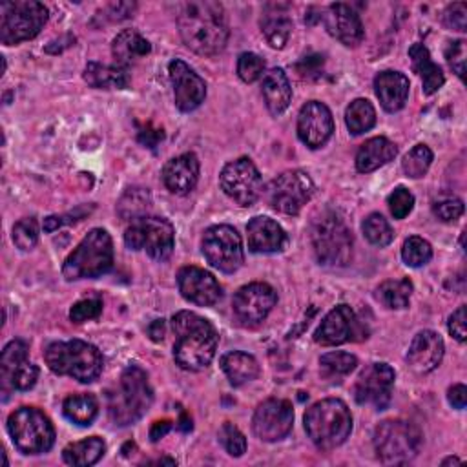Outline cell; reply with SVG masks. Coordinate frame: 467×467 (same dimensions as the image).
<instances>
[{"label":"cell","instance_id":"cell-15","mask_svg":"<svg viewBox=\"0 0 467 467\" xmlns=\"http://www.w3.org/2000/svg\"><path fill=\"white\" fill-rule=\"evenodd\" d=\"M363 337H367V330L348 305L334 306L314 332V341L323 347H336Z\"/></svg>","mask_w":467,"mask_h":467},{"label":"cell","instance_id":"cell-22","mask_svg":"<svg viewBox=\"0 0 467 467\" xmlns=\"http://www.w3.org/2000/svg\"><path fill=\"white\" fill-rule=\"evenodd\" d=\"M323 22L327 31L348 47H356L363 40V24L359 15L348 4H330L325 9Z\"/></svg>","mask_w":467,"mask_h":467},{"label":"cell","instance_id":"cell-27","mask_svg":"<svg viewBox=\"0 0 467 467\" xmlns=\"http://www.w3.org/2000/svg\"><path fill=\"white\" fill-rule=\"evenodd\" d=\"M261 31L272 47H285L292 33V18L288 15V5L281 2L266 4L261 16Z\"/></svg>","mask_w":467,"mask_h":467},{"label":"cell","instance_id":"cell-59","mask_svg":"<svg viewBox=\"0 0 467 467\" xmlns=\"http://www.w3.org/2000/svg\"><path fill=\"white\" fill-rule=\"evenodd\" d=\"M462 460L460 458H454V456H449V458H445L443 462H441V465H451V463H460Z\"/></svg>","mask_w":467,"mask_h":467},{"label":"cell","instance_id":"cell-43","mask_svg":"<svg viewBox=\"0 0 467 467\" xmlns=\"http://www.w3.org/2000/svg\"><path fill=\"white\" fill-rule=\"evenodd\" d=\"M38 241V224L35 217H24L13 226V243L20 250H31Z\"/></svg>","mask_w":467,"mask_h":467},{"label":"cell","instance_id":"cell-19","mask_svg":"<svg viewBox=\"0 0 467 467\" xmlns=\"http://www.w3.org/2000/svg\"><path fill=\"white\" fill-rule=\"evenodd\" d=\"M334 131V119L330 109L319 102L310 100L301 106L297 115V137L303 144L316 150L327 144Z\"/></svg>","mask_w":467,"mask_h":467},{"label":"cell","instance_id":"cell-35","mask_svg":"<svg viewBox=\"0 0 467 467\" xmlns=\"http://www.w3.org/2000/svg\"><path fill=\"white\" fill-rule=\"evenodd\" d=\"M62 410L69 421L77 425H89L99 412V403L93 394H71L64 400Z\"/></svg>","mask_w":467,"mask_h":467},{"label":"cell","instance_id":"cell-39","mask_svg":"<svg viewBox=\"0 0 467 467\" xmlns=\"http://www.w3.org/2000/svg\"><path fill=\"white\" fill-rule=\"evenodd\" d=\"M24 361H27V345L22 339L9 341L0 358V370H2V383L9 385V378L15 372L16 367H20Z\"/></svg>","mask_w":467,"mask_h":467},{"label":"cell","instance_id":"cell-18","mask_svg":"<svg viewBox=\"0 0 467 467\" xmlns=\"http://www.w3.org/2000/svg\"><path fill=\"white\" fill-rule=\"evenodd\" d=\"M394 368L387 363H370L361 370L354 385V398L359 405L385 409L390 401L394 385Z\"/></svg>","mask_w":467,"mask_h":467},{"label":"cell","instance_id":"cell-3","mask_svg":"<svg viewBox=\"0 0 467 467\" xmlns=\"http://www.w3.org/2000/svg\"><path fill=\"white\" fill-rule=\"evenodd\" d=\"M151 401L153 390L146 372L137 365H130L120 374L117 387L108 394V416L113 425H131L142 418Z\"/></svg>","mask_w":467,"mask_h":467},{"label":"cell","instance_id":"cell-24","mask_svg":"<svg viewBox=\"0 0 467 467\" xmlns=\"http://www.w3.org/2000/svg\"><path fill=\"white\" fill-rule=\"evenodd\" d=\"M162 181L171 193L184 195L199 181V159L195 153H182L170 159L162 168Z\"/></svg>","mask_w":467,"mask_h":467},{"label":"cell","instance_id":"cell-36","mask_svg":"<svg viewBox=\"0 0 467 467\" xmlns=\"http://www.w3.org/2000/svg\"><path fill=\"white\" fill-rule=\"evenodd\" d=\"M412 294V283L409 279H387L383 281L378 290H376V297L378 301H381L387 308H405L409 305Z\"/></svg>","mask_w":467,"mask_h":467},{"label":"cell","instance_id":"cell-8","mask_svg":"<svg viewBox=\"0 0 467 467\" xmlns=\"http://www.w3.org/2000/svg\"><path fill=\"white\" fill-rule=\"evenodd\" d=\"M421 447V432L405 420H385L374 431V451L381 463H409Z\"/></svg>","mask_w":467,"mask_h":467},{"label":"cell","instance_id":"cell-25","mask_svg":"<svg viewBox=\"0 0 467 467\" xmlns=\"http://www.w3.org/2000/svg\"><path fill=\"white\" fill-rule=\"evenodd\" d=\"M248 248L254 254H274L286 246V234L270 217H254L246 224Z\"/></svg>","mask_w":467,"mask_h":467},{"label":"cell","instance_id":"cell-6","mask_svg":"<svg viewBox=\"0 0 467 467\" xmlns=\"http://www.w3.org/2000/svg\"><path fill=\"white\" fill-rule=\"evenodd\" d=\"M113 265V243L106 230L93 228L77 248L66 257L62 265V275L67 281L91 279L106 274Z\"/></svg>","mask_w":467,"mask_h":467},{"label":"cell","instance_id":"cell-38","mask_svg":"<svg viewBox=\"0 0 467 467\" xmlns=\"http://www.w3.org/2000/svg\"><path fill=\"white\" fill-rule=\"evenodd\" d=\"M150 193L148 190L144 188H130L120 202H119V213L124 217V219H139V217H144L148 208H150Z\"/></svg>","mask_w":467,"mask_h":467},{"label":"cell","instance_id":"cell-2","mask_svg":"<svg viewBox=\"0 0 467 467\" xmlns=\"http://www.w3.org/2000/svg\"><path fill=\"white\" fill-rule=\"evenodd\" d=\"M171 328L175 334L173 358L177 365L186 370L206 368L219 343L213 325L195 312L181 310L171 317Z\"/></svg>","mask_w":467,"mask_h":467},{"label":"cell","instance_id":"cell-50","mask_svg":"<svg viewBox=\"0 0 467 467\" xmlns=\"http://www.w3.org/2000/svg\"><path fill=\"white\" fill-rule=\"evenodd\" d=\"M102 312V301L100 299H82L77 301L69 310V319L73 323H84L88 319L99 317Z\"/></svg>","mask_w":467,"mask_h":467},{"label":"cell","instance_id":"cell-10","mask_svg":"<svg viewBox=\"0 0 467 467\" xmlns=\"http://www.w3.org/2000/svg\"><path fill=\"white\" fill-rule=\"evenodd\" d=\"M47 22V7L36 0H9L0 4V40L13 46L40 33Z\"/></svg>","mask_w":467,"mask_h":467},{"label":"cell","instance_id":"cell-9","mask_svg":"<svg viewBox=\"0 0 467 467\" xmlns=\"http://www.w3.org/2000/svg\"><path fill=\"white\" fill-rule=\"evenodd\" d=\"M7 432L24 454L47 452L55 443L51 420L36 407H20L7 418Z\"/></svg>","mask_w":467,"mask_h":467},{"label":"cell","instance_id":"cell-30","mask_svg":"<svg viewBox=\"0 0 467 467\" xmlns=\"http://www.w3.org/2000/svg\"><path fill=\"white\" fill-rule=\"evenodd\" d=\"M409 57H410L414 71L421 77V84H423L425 95L436 93L443 86L445 77H443L441 67L431 58L429 49L423 44L416 42V44H412L409 47Z\"/></svg>","mask_w":467,"mask_h":467},{"label":"cell","instance_id":"cell-23","mask_svg":"<svg viewBox=\"0 0 467 467\" xmlns=\"http://www.w3.org/2000/svg\"><path fill=\"white\" fill-rule=\"evenodd\" d=\"M443 350V339L434 330H421L410 341L405 358L414 372L427 374L440 365Z\"/></svg>","mask_w":467,"mask_h":467},{"label":"cell","instance_id":"cell-41","mask_svg":"<svg viewBox=\"0 0 467 467\" xmlns=\"http://www.w3.org/2000/svg\"><path fill=\"white\" fill-rule=\"evenodd\" d=\"M431 164H432V151L425 144H416L401 161L403 171L412 179L423 177L431 168Z\"/></svg>","mask_w":467,"mask_h":467},{"label":"cell","instance_id":"cell-28","mask_svg":"<svg viewBox=\"0 0 467 467\" xmlns=\"http://www.w3.org/2000/svg\"><path fill=\"white\" fill-rule=\"evenodd\" d=\"M261 91L265 97V104L272 115L283 113L292 100V88L286 73L281 67H274L265 73Z\"/></svg>","mask_w":467,"mask_h":467},{"label":"cell","instance_id":"cell-54","mask_svg":"<svg viewBox=\"0 0 467 467\" xmlns=\"http://www.w3.org/2000/svg\"><path fill=\"white\" fill-rule=\"evenodd\" d=\"M447 400H449V403L454 409H463L465 403H467V389H465V385H462V383L452 385L449 389V392H447Z\"/></svg>","mask_w":467,"mask_h":467},{"label":"cell","instance_id":"cell-21","mask_svg":"<svg viewBox=\"0 0 467 467\" xmlns=\"http://www.w3.org/2000/svg\"><path fill=\"white\" fill-rule=\"evenodd\" d=\"M177 286L186 301L199 306H210L217 303L223 294L217 279L199 266H182L177 274Z\"/></svg>","mask_w":467,"mask_h":467},{"label":"cell","instance_id":"cell-7","mask_svg":"<svg viewBox=\"0 0 467 467\" xmlns=\"http://www.w3.org/2000/svg\"><path fill=\"white\" fill-rule=\"evenodd\" d=\"M310 241L319 265L345 266L352 257V232L337 212H327L316 219Z\"/></svg>","mask_w":467,"mask_h":467},{"label":"cell","instance_id":"cell-37","mask_svg":"<svg viewBox=\"0 0 467 467\" xmlns=\"http://www.w3.org/2000/svg\"><path fill=\"white\" fill-rule=\"evenodd\" d=\"M345 122L352 135H361L376 124V109L367 99H356L345 111Z\"/></svg>","mask_w":467,"mask_h":467},{"label":"cell","instance_id":"cell-57","mask_svg":"<svg viewBox=\"0 0 467 467\" xmlns=\"http://www.w3.org/2000/svg\"><path fill=\"white\" fill-rule=\"evenodd\" d=\"M164 332H166L164 319H155V321L148 327V334H150V337H151L153 341H162Z\"/></svg>","mask_w":467,"mask_h":467},{"label":"cell","instance_id":"cell-56","mask_svg":"<svg viewBox=\"0 0 467 467\" xmlns=\"http://www.w3.org/2000/svg\"><path fill=\"white\" fill-rule=\"evenodd\" d=\"M171 429V421L170 420H161V421H155L150 429V440L151 441H157L159 438H162L168 431Z\"/></svg>","mask_w":467,"mask_h":467},{"label":"cell","instance_id":"cell-4","mask_svg":"<svg viewBox=\"0 0 467 467\" xmlns=\"http://www.w3.org/2000/svg\"><path fill=\"white\" fill-rule=\"evenodd\" d=\"M305 431L317 449H336L350 436L352 414L337 398L321 400L305 412Z\"/></svg>","mask_w":467,"mask_h":467},{"label":"cell","instance_id":"cell-31","mask_svg":"<svg viewBox=\"0 0 467 467\" xmlns=\"http://www.w3.org/2000/svg\"><path fill=\"white\" fill-rule=\"evenodd\" d=\"M151 51L150 42L133 29L120 31L111 42V55L117 66L128 67L131 62L146 57Z\"/></svg>","mask_w":467,"mask_h":467},{"label":"cell","instance_id":"cell-12","mask_svg":"<svg viewBox=\"0 0 467 467\" xmlns=\"http://www.w3.org/2000/svg\"><path fill=\"white\" fill-rule=\"evenodd\" d=\"M201 250L206 261L226 274L235 272L244 261L241 235L230 224H215L204 230Z\"/></svg>","mask_w":467,"mask_h":467},{"label":"cell","instance_id":"cell-16","mask_svg":"<svg viewBox=\"0 0 467 467\" xmlns=\"http://www.w3.org/2000/svg\"><path fill=\"white\" fill-rule=\"evenodd\" d=\"M277 301L275 290L268 283H248L241 286L232 301L237 321L244 327L259 325Z\"/></svg>","mask_w":467,"mask_h":467},{"label":"cell","instance_id":"cell-34","mask_svg":"<svg viewBox=\"0 0 467 467\" xmlns=\"http://www.w3.org/2000/svg\"><path fill=\"white\" fill-rule=\"evenodd\" d=\"M104 451H106V443L102 441V438L91 436V438L66 445L62 451V458L69 465L88 467V465L97 463L102 458Z\"/></svg>","mask_w":467,"mask_h":467},{"label":"cell","instance_id":"cell-55","mask_svg":"<svg viewBox=\"0 0 467 467\" xmlns=\"http://www.w3.org/2000/svg\"><path fill=\"white\" fill-rule=\"evenodd\" d=\"M162 137H164V133H162V130H150V128H146V130H140L139 131V140L144 144V146H148V148H155L157 146V142L159 140H162Z\"/></svg>","mask_w":467,"mask_h":467},{"label":"cell","instance_id":"cell-45","mask_svg":"<svg viewBox=\"0 0 467 467\" xmlns=\"http://www.w3.org/2000/svg\"><path fill=\"white\" fill-rule=\"evenodd\" d=\"M319 363L332 374H348L356 368L358 358L348 352H327L321 356Z\"/></svg>","mask_w":467,"mask_h":467},{"label":"cell","instance_id":"cell-46","mask_svg":"<svg viewBox=\"0 0 467 467\" xmlns=\"http://www.w3.org/2000/svg\"><path fill=\"white\" fill-rule=\"evenodd\" d=\"M265 71V62L255 53H241L237 58V75L243 82H255Z\"/></svg>","mask_w":467,"mask_h":467},{"label":"cell","instance_id":"cell-49","mask_svg":"<svg viewBox=\"0 0 467 467\" xmlns=\"http://www.w3.org/2000/svg\"><path fill=\"white\" fill-rule=\"evenodd\" d=\"M432 213L443 223L456 221L463 213V202L458 197H443L432 204Z\"/></svg>","mask_w":467,"mask_h":467},{"label":"cell","instance_id":"cell-40","mask_svg":"<svg viewBox=\"0 0 467 467\" xmlns=\"http://www.w3.org/2000/svg\"><path fill=\"white\" fill-rule=\"evenodd\" d=\"M363 235L374 246H387L394 239V232L389 221L381 213H370L363 221Z\"/></svg>","mask_w":467,"mask_h":467},{"label":"cell","instance_id":"cell-51","mask_svg":"<svg viewBox=\"0 0 467 467\" xmlns=\"http://www.w3.org/2000/svg\"><path fill=\"white\" fill-rule=\"evenodd\" d=\"M443 24L456 31L467 29V5L463 2H454L443 11Z\"/></svg>","mask_w":467,"mask_h":467},{"label":"cell","instance_id":"cell-11","mask_svg":"<svg viewBox=\"0 0 467 467\" xmlns=\"http://www.w3.org/2000/svg\"><path fill=\"white\" fill-rule=\"evenodd\" d=\"M124 243L131 250H146V254L155 261H166L173 252L175 232L170 221L144 215L126 228Z\"/></svg>","mask_w":467,"mask_h":467},{"label":"cell","instance_id":"cell-48","mask_svg":"<svg viewBox=\"0 0 467 467\" xmlns=\"http://www.w3.org/2000/svg\"><path fill=\"white\" fill-rule=\"evenodd\" d=\"M38 379V367L24 361L20 367L15 368V372L9 378V385L16 390H29Z\"/></svg>","mask_w":467,"mask_h":467},{"label":"cell","instance_id":"cell-14","mask_svg":"<svg viewBox=\"0 0 467 467\" xmlns=\"http://www.w3.org/2000/svg\"><path fill=\"white\" fill-rule=\"evenodd\" d=\"M221 190L239 206L254 204L263 192V179L248 157L228 162L219 175Z\"/></svg>","mask_w":467,"mask_h":467},{"label":"cell","instance_id":"cell-53","mask_svg":"<svg viewBox=\"0 0 467 467\" xmlns=\"http://www.w3.org/2000/svg\"><path fill=\"white\" fill-rule=\"evenodd\" d=\"M447 328H449V334H451L456 341L463 343V341L467 339V328H465V305L458 306V308L451 314L449 323H447Z\"/></svg>","mask_w":467,"mask_h":467},{"label":"cell","instance_id":"cell-29","mask_svg":"<svg viewBox=\"0 0 467 467\" xmlns=\"http://www.w3.org/2000/svg\"><path fill=\"white\" fill-rule=\"evenodd\" d=\"M398 153L394 142L385 137H372L361 144L356 153V170L361 173H368L378 170L379 166L392 161Z\"/></svg>","mask_w":467,"mask_h":467},{"label":"cell","instance_id":"cell-33","mask_svg":"<svg viewBox=\"0 0 467 467\" xmlns=\"http://www.w3.org/2000/svg\"><path fill=\"white\" fill-rule=\"evenodd\" d=\"M221 367H223L226 378L230 379V383L235 387L255 379L259 374V365H257L255 358L246 352H241V350L224 354L221 359Z\"/></svg>","mask_w":467,"mask_h":467},{"label":"cell","instance_id":"cell-32","mask_svg":"<svg viewBox=\"0 0 467 467\" xmlns=\"http://www.w3.org/2000/svg\"><path fill=\"white\" fill-rule=\"evenodd\" d=\"M84 80L93 86V88H100V89H122L130 84V75H128V67L122 66H106V64H99V62H88L86 69H84Z\"/></svg>","mask_w":467,"mask_h":467},{"label":"cell","instance_id":"cell-13","mask_svg":"<svg viewBox=\"0 0 467 467\" xmlns=\"http://www.w3.org/2000/svg\"><path fill=\"white\" fill-rule=\"evenodd\" d=\"M314 182L301 170H288L277 175L268 186V202L274 210L296 215L314 195Z\"/></svg>","mask_w":467,"mask_h":467},{"label":"cell","instance_id":"cell-44","mask_svg":"<svg viewBox=\"0 0 467 467\" xmlns=\"http://www.w3.org/2000/svg\"><path fill=\"white\" fill-rule=\"evenodd\" d=\"M219 441L224 447V451L230 456H243V452L246 451V438L244 434L230 421L223 423L221 431H219Z\"/></svg>","mask_w":467,"mask_h":467},{"label":"cell","instance_id":"cell-52","mask_svg":"<svg viewBox=\"0 0 467 467\" xmlns=\"http://www.w3.org/2000/svg\"><path fill=\"white\" fill-rule=\"evenodd\" d=\"M445 58L449 66L454 69V73L463 78V67H465V42L463 40H454L449 42L445 49Z\"/></svg>","mask_w":467,"mask_h":467},{"label":"cell","instance_id":"cell-1","mask_svg":"<svg viewBox=\"0 0 467 467\" xmlns=\"http://www.w3.org/2000/svg\"><path fill=\"white\" fill-rule=\"evenodd\" d=\"M177 26L182 42L199 55H217L228 42L224 7L215 0H190L179 7Z\"/></svg>","mask_w":467,"mask_h":467},{"label":"cell","instance_id":"cell-58","mask_svg":"<svg viewBox=\"0 0 467 467\" xmlns=\"http://www.w3.org/2000/svg\"><path fill=\"white\" fill-rule=\"evenodd\" d=\"M179 427L182 429V431H192V420L182 412L181 414V420H179Z\"/></svg>","mask_w":467,"mask_h":467},{"label":"cell","instance_id":"cell-17","mask_svg":"<svg viewBox=\"0 0 467 467\" xmlns=\"http://www.w3.org/2000/svg\"><path fill=\"white\" fill-rule=\"evenodd\" d=\"M294 423V410L290 401L270 398L257 405L254 418H252V429L254 434L263 441H279L292 431Z\"/></svg>","mask_w":467,"mask_h":467},{"label":"cell","instance_id":"cell-20","mask_svg":"<svg viewBox=\"0 0 467 467\" xmlns=\"http://www.w3.org/2000/svg\"><path fill=\"white\" fill-rule=\"evenodd\" d=\"M168 73L173 88L175 106L181 111H193L206 97L204 80L182 60L175 58L168 64Z\"/></svg>","mask_w":467,"mask_h":467},{"label":"cell","instance_id":"cell-5","mask_svg":"<svg viewBox=\"0 0 467 467\" xmlns=\"http://www.w3.org/2000/svg\"><path fill=\"white\" fill-rule=\"evenodd\" d=\"M44 359L51 372L69 376L80 383H91L102 372V356L91 343L82 339L57 341L47 345Z\"/></svg>","mask_w":467,"mask_h":467},{"label":"cell","instance_id":"cell-47","mask_svg":"<svg viewBox=\"0 0 467 467\" xmlns=\"http://www.w3.org/2000/svg\"><path fill=\"white\" fill-rule=\"evenodd\" d=\"M387 204H389V210L394 215V219H405L412 212V208H414V195L407 188L398 186L389 195Z\"/></svg>","mask_w":467,"mask_h":467},{"label":"cell","instance_id":"cell-42","mask_svg":"<svg viewBox=\"0 0 467 467\" xmlns=\"http://www.w3.org/2000/svg\"><path fill=\"white\" fill-rule=\"evenodd\" d=\"M401 257L407 266H412V268L423 266L432 257V246L423 237L412 235V237L405 239V243L401 246Z\"/></svg>","mask_w":467,"mask_h":467},{"label":"cell","instance_id":"cell-26","mask_svg":"<svg viewBox=\"0 0 467 467\" xmlns=\"http://www.w3.org/2000/svg\"><path fill=\"white\" fill-rule=\"evenodd\" d=\"M374 91L385 111L401 109L409 97V78L400 71H381L374 78Z\"/></svg>","mask_w":467,"mask_h":467}]
</instances>
